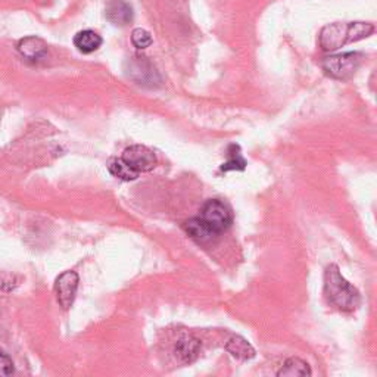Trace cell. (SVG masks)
<instances>
[{"label": "cell", "instance_id": "obj_11", "mask_svg": "<svg viewBox=\"0 0 377 377\" xmlns=\"http://www.w3.org/2000/svg\"><path fill=\"white\" fill-rule=\"evenodd\" d=\"M199 351H201V342L196 338L191 336V334H186V336L180 338L174 348L176 357L184 364L193 363L198 359Z\"/></svg>", "mask_w": 377, "mask_h": 377}, {"label": "cell", "instance_id": "obj_17", "mask_svg": "<svg viewBox=\"0 0 377 377\" xmlns=\"http://www.w3.org/2000/svg\"><path fill=\"white\" fill-rule=\"evenodd\" d=\"M132 43L137 49H146L152 45V36L149 31H146L143 28H134L132 33Z\"/></svg>", "mask_w": 377, "mask_h": 377}, {"label": "cell", "instance_id": "obj_3", "mask_svg": "<svg viewBox=\"0 0 377 377\" xmlns=\"http://www.w3.org/2000/svg\"><path fill=\"white\" fill-rule=\"evenodd\" d=\"M201 218L218 236L228 230L233 223V214L230 208L218 199H209L202 205Z\"/></svg>", "mask_w": 377, "mask_h": 377}, {"label": "cell", "instance_id": "obj_5", "mask_svg": "<svg viewBox=\"0 0 377 377\" xmlns=\"http://www.w3.org/2000/svg\"><path fill=\"white\" fill-rule=\"evenodd\" d=\"M121 159L139 174L152 171L158 164V158L154 151L142 144H134L125 149L121 155Z\"/></svg>", "mask_w": 377, "mask_h": 377}, {"label": "cell", "instance_id": "obj_18", "mask_svg": "<svg viewBox=\"0 0 377 377\" xmlns=\"http://www.w3.org/2000/svg\"><path fill=\"white\" fill-rule=\"evenodd\" d=\"M15 367L14 361L9 359V355L5 354L4 351H0V377H6L14 374Z\"/></svg>", "mask_w": 377, "mask_h": 377}, {"label": "cell", "instance_id": "obj_4", "mask_svg": "<svg viewBox=\"0 0 377 377\" xmlns=\"http://www.w3.org/2000/svg\"><path fill=\"white\" fill-rule=\"evenodd\" d=\"M363 55L357 52H349L342 55L329 56L323 60V70L327 75L336 80H348L352 77L361 65Z\"/></svg>", "mask_w": 377, "mask_h": 377}, {"label": "cell", "instance_id": "obj_12", "mask_svg": "<svg viewBox=\"0 0 377 377\" xmlns=\"http://www.w3.org/2000/svg\"><path fill=\"white\" fill-rule=\"evenodd\" d=\"M103 43L102 37L93 31V30H83L74 36V46L81 52V53H93L96 52Z\"/></svg>", "mask_w": 377, "mask_h": 377}, {"label": "cell", "instance_id": "obj_2", "mask_svg": "<svg viewBox=\"0 0 377 377\" xmlns=\"http://www.w3.org/2000/svg\"><path fill=\"white\" fill-rule=\"evenodd\" d=\"M374 33L368 23H334L320 31V46L326 52L338 51L345 45L363 40Z\"/></svg>", "mask_w": 377, "mask_h": 377}, {"label": "cell", "instance_id": "obj_6", "mask_svg": "<svg viewBox=\"0 0 377 377\" xmlns=\"http://www.w3.org/2000/svg\"><path fill=\"white\" fill-rule=\"evenodd\" d=\"M78 280L80 279L75 271H65V273H62L56 279V285H55L56 299L64 309H68L74 304L77 289H78Z\"/></svg>", "mask_w": 377, "mask_h": 377}, {"label": "cell", "instance_id": "obj_16", "mask_svg": "<svg viewBox=\"0 0 377 377\" xmlns=\"http://www.w3.org/2000/svg\"><path fill=\"white\" fill-rule=\"evenodd\" d=\"M236 152H232L230 154V159L223 164L221 166V171H230V170H245V166H246V161L243 159L242 154H240V149H239V146H236Z\"/></svg>", "mask_w": 377, "mask_h": 377}, {"label": "cell", "instance_id": "obj_9", "mask_svg": "<svg viewBox=\"0 0 377 377\" xmlns=\"http://www.w3.org/2000/svg\"><path fill=\"white\" fill-rule=\"evenodd\" d=\"M18 52L30 60H41L48 55V46L41 38L30 36L19 40Z\"/></svg>", "mask_w": 377, "mask_h": 377}, {"label": "cell", "instance_id": "obj_15", "mask_svg": "<svg viewBox=\"0 0 377 377\" xmlns=\"http://www.w3.org/2000/svg\"><path fill=\"white\" fill-rule=\"evenodd\" d=\"M108 170L110 173L120 179V180H124V181H133L139 177V173L134 171L133 169H130V166L125 164L121 158L120 159H112L108 165Z\"/></svg>", "mask_w": 377, "mask_h": 377}, {"label": "cell", "instance_id": "obj_7", "mask_svg": "<svg viewBox=\"0 0 377 377\" xmlns=\"http://www.w3.org/2000/svg\"><path fill=\"white\" fill-rule=\"evenodd\" d=\"M105 16L111 24L125 27L133 21V8L125 0H110L107 8H105Z\"/></svg>", "mask_w": 377, "mask_h": 377}, {"label": "cell", "instance_id": "obj_10", "mask_svg": "<svg viewBox=\"0 0 377 377\" xmlns=\"http://www.w3.org/2000/svg\"><path fill=\"white\" fill-rule=\"evenodd\" d=\"M130 70H129V77H132L133 80H136L140 85H149L154 86V81H155V75L156 71L155 68L146 71V68H149L152 64L148 60V58L144 56H134L130 62Z\"/></svg>", "mask_w": 377, "mask_h": 377}, {"label": "cell", "instance_id": "obj_8", "mask_svg": "<svg viewBox=\"0 0 377 377\" xmlns=\"http://www.w3.org/2000/svg\"><path fill=\"white\" fill-rule=\"evenodd\" d=\"M183 230L188 238L199 245H208V243L214 242L216 238H218V235L213 232V230L206 225V223L201 217L184 221Z\"/></svg>", "mask_w": 377, "mask_h": 377}, {"label": "cell", "instance_id": "obj_13", "mask_svg": "<svg viewBox=\"0 0 377 377\" xmlns=\"http://www.w3.org/2000/svg\"><path fill=\"white\" fill-rule=\"evenodd\" d=\"M225 351L232 355V357L242 360V361L253 360L255 357V349L242 336L230 338L225 344Z\"/></svg>", "mask_w": 377, "mask_h": 377}, {"label": "cell", "instance_id": "obj_1", "mask_svg": "<svg viewBox=\"0 0 377 377\" xmlns=\"http://www.w3.org/2000/svg\"><path fill=\"white\" fill-rule=\"evenodd\" d=\"M324 297L327 302L341 311L349 312L357 309L361 297L339 271V267L330 264L324 271Z\"/></svg>", "mask_w": 377, "mask_h": 377}, {"label": "cell", "instance_id": "obj_14", "mask_svg": "<svg viewBox=\"0 0 377 377\" xmlns=\"http://www.w3.org/2000/svg\"><path fill=\"white\" fill-rule=\"evenodd\" d=\"M277 376L279 377H297V376L305 377V376H311V368L307 361L297 359V357H292L285 361L282 368L277 371Z\"/></svg>", "mask_w": 377, "mask_h": 377}]
</instances>
